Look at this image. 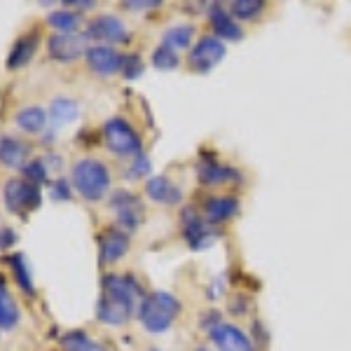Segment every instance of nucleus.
<instances>
[{"mask_svg": "<svg viewBox=\"0 0 351 351\" xmlns=\"http://www.w3.org/2000/svg\"><path fill=\"white\" fill-rule=\"evenodd\" d=\"M71 183L80 192L82 199L101 202L110 190V171L104 162L94 160V157H84L73 167Z\"/></svg>", "mask_w": 351, "mask_h": 351, "instance_id": "obj_1", "label": "nucleus"}, {"mask_svg": "<svg viewBox=\"0 0 351 351\" xmlns=\"http://www.w3.org/2000/svg\"><path fill=\"white\" fill-rule=\"evenodd\" d=\"M178 311H180V302L171 293L155 291L143 298V302L138 307V319L145 330L160 335V332H167L171 328Z\"/></svg>", "mask_w": 351, "mask_h": 351, "instance_id": "obj_2", "label": "nucleus"}, {"mask_svg": "<svg viewBox=\"0 0 351 351\" xmlns=\"http://www.w3.org/2000/svg\"><path fill=\"white\" fill-rule=\"evenodd\" d=\"M3 199L8 211L16 216H26L40 204V188L26 178H10L3 188Z\"/></svg>", "mask_w": 351, "mask_h": 351, "instance_id": "obj_3", "label": "nucleus"}, {"mask_svg": "<svg viewBox=\"0 0 351 351\" xmlns=\"http://www.w3.org/2000/svg\"><path fill=\"white\" fill-rule=\"evenodd\" d=\"M104 138H106V148L115 155L122 157H132L141 152V138L134 132V127L122 117H112L104 124Z\"/></svg>", "mask_w": 351, "mask_h": 351, "instance_id": "obj_4", "label": "nucleus"}, {"mask_svg": "<svg viewBox=\"0 0 351 351\" xmlns=\"http://www.w3.org/2000/svg\"><path fill=\"white\" fill-rule=\"evenodd\" d=\"M136 293H138V286L129 276L110 274L104 279V300H108L110 304L122 309L127 316H132V311L136 307Z\"/></svg>", "mask_w": 351, "mask_h": 351, "instance_id": "obj_5", "label": "nucleus"}, {"mask_svg": "<svg viewBox=\"0 0 351 351\" xmlns=\"http://www.w3.org/2000/svg\"><path fill=\"white\" fill-rule=\"evenodd\" d=\"M87 38L77 36V33H54L47 40V54L49 59L61 61V64H71L77 61L82 54H87Z\"/></svg>", "mask_w": 351, "mask_h": 351, "instance_id": "obj_6", "label": "nucleus"}, {"mask_svg": "<svg viewBox=\"0 0 351 351\" xmlns=\"http://www.w3.org/2000/svg\"><path fill=\"white\" fill-rule=\"evenodd\" d=\"M225 54L228 49H225L223 40H218L216 36H206L190 49V66L197 73H208L225 59Z\"/></svg>", "mask_w": 351, "mask_h": 351, "instance_id": "obj_7", "label": "nucleus"}, {"mask_svg": "<svg viewBox=\"0 0 351 351\" xmlns=\"http://www.w3.org/2000/svg\"><path fill=\"white\" fill-rule=\"evenodd\" d=\"M87 38L101 40V45H122L129 40V31L117 16L112 14H99L96 19L89 21Z\"/></svg>", "mask_w": 351, "mask_h": 351, "instance_id": "obj_8", "label": "nucleus"}, {"mask_svg": "<svg viewBox=\"0 0 351 351\" xmlns=\"http://www.w3.org/2000/svg\"><path fill=\"white\" fill-rule=\"evenodd\" d=\"M183 237L188 241V246L195 248V251L211 246L216 241V232L211 230V225L195 208H185L183 211Z\"/></svg>", "mask_w": 351, "mask_h": 351, "instance_id": "obj_9", "label": "nucleus"}, {"mask_svg": "<svg viewBox=\"0 0 351 351\" xmlns=\"http://www.w3.org/2000/svg\"><path fill=\"white\" fill-rule=\"evenodd\" d=\"M110 206L117 213V223L127 232L136 230L141 225V216H143V206L136 199L132 192H115L110 199Z\"/></svg>", "mask_w": 351, "mask_h": 351, "instance_id": "obj_10", "label": "nucleus"}, {"mask_svg": "<svg viewBox=\"0 0 351 351\" xmlns=\"http://www.w3.org/2000/svg\"><path fill=\"white\" fill-rule=\"evenodd\" d=\"M84 59H87V66L96 75H112V73L122 71V56L110 45H92Z\"/></svg>", "mask_w": 351, "mask_h": 351, "instance_id": "obj_11", "label": "nucleus"}, {"mask_svg": "<svg viewBox=\"0 0 351 351\" xmlns=\"http://www.w3.org/2000/svg\"><path fill=\"white\" fill-rule=\"evenodd\" d=\"M211 339L220 351H253V342L246 332L230 324H218L211 330Z\"/></svg>", "mask_w": 351, "mask_h": 351, "instance_id": "obj_12", "label": "nucleus"}, {"mask_svg": "<svg viewBox=\"0 0 351 351\" xmlns=\"http://www.w3.org/2000/svg\"><path fill=\"white\" fill-rule=\"evenodd\" d=\"M202 211H204V220H206L208 225L228 223L230 218H234L237 213H239V202L232 195H216L204 202Z\"/></svg>", "mask_w": 351, "mask_h": 351, "instance_id": "obj_13", "label": "nucleus"}, {"mask_svg": "<svg viewBox=\"0 0 351 351\" xmlns=\"http://www.w3.org/2000/svg\"><path fill=\"white\" fill-rule=\"evenodd\" d=\"M38 33L31 31V33H24L21 38H16L12 49H10V56H8V71H19L24 68L28 61L36 56L38 52Z\"/></svg>", "mask_w": 351, "mask_h": 351, "instance_id": "obj_14", "label": "nucleus"}, {"mask_svg": "<svg viewBox=\"0 0 351 351\" xmlns=\"http://www.w3.org/2000/svg\"><path fill=\"white\" fill-rule=\"evenodd\" d=\"M28 160V145L14 136H3L0 138V164L8 169H21L24 171Z\"/></svg>", "mask_w": 351, "mask_h": 351, "instance_id": "obj_15", "label": "nucleus"}, {"mask_svg": "<svg viewBox=\"0 0 351 351\" xmlns=\"http://www.w3.org/2000/svg\"><path fill=\"white\" fill-rule=\"evenodd\" d=\"M145 192H148V197L152 202L167 204V206L178 204L180 197H183V192H180L178 185H173L167 176H152V178H148V183H145Z\"/></svg>", "mask_w": 351, "mask_h": 351, "instance_id": "obj_16", "label": "nucleus"}, {"mask_svg": "<svg viewBox=\"0 0 351 351\" xmlns=\"http://www.w3.org/2000/svg\"><path fill=\"white\" fill-rule=\"evenodd\" d=\"M211 26H213V31H216L218 40L237 43L243 38V31H241V26L237 24V19L230 12H225L220 5H213V10H211Z\"/></svg>", "mask_w": 351, "mask_h": 351, "instance_id": "obj_17", "label": "nucleus"}, {"mask_svg": "<svg viewBox=\"0 0 351 351\" xmlns=\"http://www.w3.org/2000/svg\"><path fill=\"white\" fill-rule=\"evenodd\" d=\"M129 251V234L127 232H106V237L101 239V260L104 263H117L127 256Z\"/></svg>", "mask_w": 351, "mask_h": 351, "instance_id": "obj_18", "label": "nucleus"}, {"mask_svg": "<svg viewBox=\"0 0 351 351\" xmlns=\"http://www.w3.org/2000/svg\"><path fill=\"white\" fill-rule=\"evenodd\" d=\"M197 178H199V183L204 185H220V183H228V180H241V173H237L234 169L230 167H223V164L218 162H202L199 167H197Z\"/></svg>", "mask_w": 351, "mask_h": 351, "instance_id": "obj_19", "label": "nucleus"}, {"mask_svg": "<svg viewBox=\"0 0 351 351\" xmlns=\"http://www.w3.org/2000/svg\"><path fill=\"white\" fill-rule=\"evenodd\" d=\"M14 122L21 132L26 134H40L47 127V112H45L40 106H28V108H21L14 115Z\"/></svg>", "mask_w": 351, "mask_h": 351, "instance_id": "obj_20", "label": "nucleus"}, {"mask_svg": "<svg viewBox=\"0 0 351 351\" xmlns=\"http://www.w3.org/2000/svg\"><path fill=\"white\" fill-rule=\"evenodd\" d=\"M192 38H195V26L176 24L171 28H167V33L162 36V45L178 54L180 49H192Z\"/></svg>", "mask_w": 351, "mask_h": 351, "instance_id": "obj_21", "label": "nucleus"}, {"mask_svg": "<svg viewBox=\"0 0 351 351\" xmlns=\"http://www.w3.org/2000/svg\"><path fill=\"white\" fill-rule=\"evenodd\" d=\"M16 324H19V304L14 302L8 286L0 281V328L3 330H12Z\"/></svg>", "mask_w": 351, "mask_h": 351, "instance_id": "obj_22", "label": "nucleus"}, {"mask_svg": "<svg viewBox=\"0 0 351 351\" xmlns=\"http://www.w3.org/2000/svg\"><path fill=\"white\" fill-rule=\"evenodd\" d=\"M77 115H80V106L73 99H66V96L54 99L52 106H49V117H52L54 124H68L77 120Z\"/></svg>", "mask_w": 351, "mask_h": 351, "instance_id": "obj_23", "label": "nucleus"}, {"mask_svg": "<svg viewBox=\"0 0 351 351\" xmlns=\"http://www.w3.org/2000/svg\"><path fill=\"white\" fill-rule=\"evenodd\" d=\"M47 24L54 28L56 33H77L82 24V16L75 10H54L47 16Z\"/></svg>", "mask_w": 351, "mask_h": 351, "instance_id": "obj_24", "label": "nucleus"}, {"mask_svg": "<svg viewBox=\"0 0 351 351\" xmlns=\"http://www.w3.org/2000/svg\"><path fill=\"white\" fill-rule=\"evenodd\" d=\"M61 344H64L66 351H106L99 342H96V339H92L87 332H82V330L68 332V335H64V342Z\"/></svg>", "mask_w": 351, "mask_h": 351, "instance_id": "obj_25", "label": "nucleus"}, {"mask_svg": "<svg viewBox=\"0 0 351 351\" xmlns=\"http://www.w3.org/2000/svg\"><path fill=\"white\" fill-rule=\"evenodd\" d=\"M10 265H12V274H14L16 286L24 288L26 293H33V276H31V269H28L24 256H12L10 258Z\"/></svg>", "mask_w": 351, "mask_h": 351, "instance_id": "obj_26", "label": "nucleus"}, {"mask_svg": "<svg viewBox=\"0 0 351 351\" xmlns=\"http://www.w3.org/2000/svg\"><path fill=\"white\" fill-rule=\"evenodd\" d=\"M265 5L260 3V0H234V3L230 5V14L234 16V19H256V16L263 12Z\"/></svg>", "mask_w": 351, "mask_h": 351, "instance_id": "obj_27", "label": "nucleus"}, {"mask_svg": "<svg viewBox=\"0 0 351 351\" xmlns=\"http://www.w3.org/2000/svg\"><path fill=\"white\" fill-rule=\"evenodd\" d=\"M96 314H99V321H104V324H110V326H120V324H124V321L129 319V316L124 314L122 309H117L115 304L108 302V300H101Z\"/></svg>", "mask_w": 351, "mask_h": 351, "instance_id": "obj_28", "label": "nucleus"}, {"mask_svg": "<svg viewBox=\"0 0 351 351\" xmlns=\"http://www.w3.org/2000/svg\"><path fill=\"white\" fill-rule=\"evenodd\" d=\"M152 66L160 68V71H173V68L178 66V54H176L173 49L160 45V47L152 52Z\"/></svg>", "mask_w": 351, "mask_h": 351, "instance_id": "obj_29", "label": "nucleus"}, {"mask_svg": "<svg viewBox=\"0 0 351 351\" xmlns=\"http://www.w3.org/2000/svg\"><path fill=\"white\" fill-rule=\"evenodd\" d=\"M141 73H143V61H141L138 54L122 56V75L127 77V80H136Z\"/></svg>", "mask_w": 351, "mask_h": 351, "instance_id": "obj_30", "label": "nucleus"}, {"mask_svg": "<svg viewBox=\"0 0 351 351\" xmlns=\"http://www.w3.org/2000/svg\"><path fill=\"white\" fill-rule=\"evenodd\" d=\"M24 173H26V178L31 180V183H43L45 178H47V162L45 160H31L26 164V169H24Z\"/></svg>", "mask_w": 351, "mask_h": 351, "instance_id": "obj_31", "label": "nucleus"}, {"mask_svg": "<svg viewBox=\"0 0 351 351\" xmlns=\"http://www.w3.org/2000/svg\"><path fill=\"white\" fill-rule=\"evenodd\" d=\"M150 173V162H148V157H143V155H136V160L134 164L129 167V180H136V178H145V176Z\"/></svg>", "mask_w": 351, "mask_h": 351, "instance_id": "obj_32", "label": "nucleus"}, {"mask_svg": "<svg viewBox=\"0 0 351 351\" xmlns=\"http://www.w3.org/2000/svg\"><path fill=\"white\" fill-rule=\"evenodd\" d=\"M49 192H52L54 199L64 202L71 197V185H68L66 178H56V180H52V188H49Z\"/></svg>", "mask_w": 351, "mask_h": 351, "instance_id": "obj_33", "label": "nucleus"}, {"mask_svg": "<svg viewBox=\"0 0 351 351\" xmlns=\"http://www.w3.org/2000/svg\"><path fill=\"white\" fill-rule=\"evenodd\" d=\"M124 8H129V10H136V12H141V10H152V8H160V3H157V0H138V3H136V0H129V3H124Z\"/></svg>", "mask_w": 351, "mask_h": 351, "instance_id": "obj_34", "label": "nucleus"}, {"mask_svg": "<svg viewBox=\"0 0 351 351\" xmlns=\"http://www.w3.org/2000/svg\"><path fill=\"white\" fill-rule=\"evenodd\" d=\"M14 241H16V234L12 230H0V251H8Z\"/></svg>", "mask_w": 351, "mask_h": 351, "instance_id": "obj_35", "label": "nucleus"}, {"mask_svg": "<svg viewBox=\"0 0 351 351\" xmlns=\"http://www.w3.org/2000/svg\"><path fill=\"white\" fill-rule=\"evenodd\" d=\"M66 8H82V10H92L94 3H66Z\"/></svg>", "mask_w": 351, "mask_h": 351, "instance_id": "obj_36", "label": "nucleus"}, {"mask_svg": "<svg viewBox=\"0 0 351 351\" xmlns=\"http://www.w3.org/2000/svg\"><path fill=\"white\" fill-rule=\"evenodd\" d=\"M195 351H208L206 347H199V349H195Z\"/></svg>", "mask_w": 351, "mask_h": 351, "instance_id": "obj_37", "label": "nucleus"}, {"mask_svg": "<svg viewBox=\"0 0 351 351\" xmlns=\"http://www.w3.org/2000/svg\"><path fill=\"white\" fill-rule=\"evenodd\" d=\"M152 351H157V349H152Z\"/></svg>", "mask_w": 351, "mask_h": 351, "instance_id": "obj_38", "label": "nucleus"}]
</instances>
